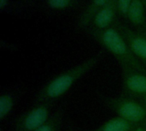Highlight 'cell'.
I'll return each instance as SVG.
<instances>
[{"instance_id": "6da1fadb", "label": "cell", "mask_w": 146, "mask_h": 131, "mask_svg": "<svg viewBox=\"0 0 146 131\" xmlns=\"http://www.w3.org/2000/svg\"><path fill=\"white\" fill-rule=\"evenodd\" d=\"M103 57L104 51L101 50L96 55L48 81L37 94L34 104L54 101L64 95L79 79L92 70L100 62Z\"/></svg>"}, {"instance_id": "7a4b0ae2", "label": "cell", "mask_w": 146, "mask_h": 131, "mask_svg": "<svg viewBox=\"0 0 146 131\" xmlns=\"http://www.w3.org/2000/svg\"><path fill=\"white\" fill-rule=\"evenodd\" d=\"M88 32L103 48L115 57L121 69H131L146 73L145 65L133 53L121 33L114 26L104 30L91 27Z\"/></svg>"}, {"instance_id": "3957f363", "label": "cell", "mask_w": 146, "mask_h": 131, "mask_svg": "<svg viewBox=\"0 0 146 131\" xmlns=\"http://www.w3.org/2000/svg\"><path fill=\"white\" fill-rule=\"evenodd\" d=\"M104 104L136 127H146V107L141 101L127 95L120 97L101 96Z\"/></svg>"}, {"instance_id": "277c9868", "label": "cell", "mask_w": 146, "mask_h": 131, "mask_svg": "<svg viewBox=\"0 0 146 131\" xmlns=\"http://www.w3.org/2000/svg\"><path fill=\"white\" fill-rule=\"evenodd\" d=\"M53 101L34 104L30 110L23 112L14 122L13 131H35L50 117Z\"/></svg>"}, {"instance_id": "5b68a950", "label": "cell", "mask_w": 146, "mask_h": 131, "mask_svg": "<svg viewBox=\"0 0 146 131\" xmlns=\"http://www.w3.org/2000/svg\"><path fill=\"white\" fill-rule=\"evenodd\" d=\"M121 70L124 95L136 99L145 96L146 73L131 69H121Z\"/></svg>"}, {"instance_id": "8992f818", "label": "cell", "mask_w": 146, "mask_h": 131, "mask_svg": "<svg viewBox=\"0 0 146 131\" xmlns=\"http://www.w3.org/2000/svg\"><path fill=\"white\" fill-rule=\"evenodd\" d=\"M122 35L133 53L139 59L146 62V37L139 31L133 30L120 21L113 25Z\"/></svg>"}, {"instance_id": "52a82bcc", "label": "cell", "mask_w": 146, "mask_h": 131, "mask_svg": "<svg viewBox=\"0 0 146 131\" xmlns=\"http://www.w3.org/2000/svg\"><path fill=\"white\" fill-rule=\"evenodd\" d=\"M117 14L118 10L115 0H110L94 16L92 21V27L104 30L113 27L115 21H116L115 17Z\"/></svg>"}, {"instance_id": "ba28073f", "label": "cell", "mask_w": 146, "mask_h": 131, "mask_svg": "<svg viewBox=\"0 0 146 131\" xmlns=\"http://www.w3.org/2000/svg\"><path fill=\"white\" fill-rule=\"evenodd\" d=\"M127 19L140 33H146V9L139 0H133Z\"/></svg>"}, {"instance_id": "9c48e42d", "label": "cell", "mask_w": 146, "mask_h": 131, "mask_svg": "<svg viewBox=\"0 0 146 131\" xmlns=\"http://www.w3.org/2000/svg\"><path fill=\"white\" fill-rule=\"evenodd\" d=\"M110 0H92L89 5L84 9V11L80 14L77 27L80 29L86 28L90 23H92L94 16L97 13L109 2Z\"/></svg>"}, {"instance_id": "30bf717a", "label": "cell", "mask_w": 146, "mask_h": 131, "mask_svg": "<svg viewBox=\"0 0 146 131\" xmlns=\"http://www.w3.org/2000/svg\"><path fill=\"white\" fill-rule=\"evenodd\" d=\"M138 127L121 117L113 118L97 129L89 131H135Z\"/></svg>"}, {"instance_id": "8fae6325", "label": "cell", "mask_w": 146, "mask_h": 131, "mask_svg": "<svg viewBox=\"0 0 146 131\" xmlns=\"http://www.w3.org/2000/svg\"><path fill=\"white\" fill-rule=\"evenodd\" d=\"M62 118L63 110L61 108L56 111L52 115H50L49 119L35 131H60Z\"/></svg>"}, {"instance_id": "7c38bea8", "label": "cell", "mask_w": 146, "mask_h": 131, "mask_svg": "<svg viewBox=\"0 0 146 131\" xmlns=\"http://www.w3.org/2000/svg\"><path fill=\"white\" fill-rule=\"evenodd\" d=\"M15 98L11 93L3 94L0 99V119L3 121L13 110Z\"/></svg>"}, {"instance_id": "4fadbf2b", "label": "cell", "mask_w": 146, "mask_h": 131, "mask_svg": "<svg viewBox=\"0 0 146 131\" xmlns=\"http://www.w3.org/2000/svg\"><path fill=\"white\" fill-rule=\"evenodd\" d=\"M48 6L54 9H65L74 7L75 0H46Z\"/></svg>"}, {"instance_id": "5bb4252c", "label": "cell", "mask_w": 146, "mask_h": 131, "mask_svg": "<svg viewBox=\"0 0 146 131\" xmlns=\"http://www.w3.org/2000/svg\"><path fill=\"white\" fill-rule=\"evenodd\" d=\"M115 3L117 6L118 14L125 18H127V14L133 3V0H115Z\"/></svg>"}, {"instance_id": "9a60e30c", "label": "cell", "mask_w": 146, "mask_h": 131, "mask_svg": "<svg viewBox=\"0 0 146 131\" xmlns=\"http://www.w3.org/2000/svg\"><path fill=\"white\" fill-rule=\"evenodd\" d=\"M8 3H9V0H0V9L1 10L4 9V8L8 6Z\"/></svg>"}, {"instance_id": "2e32d148", "label": "cell", "mask_w": 146, "mask_h": 131, "mask_svg": "<svg viewBox=\"0 0 146 131\" xmlns=\"http://www.w3.org/2000/svg\"><path fill=\"white\" fill-rule=\"evenodd\" d=\"M139 101H141L142 102V104L145 106L146 107V95L145 96H143V97H141V98H139Z\"/></svg>"}, {"instance_id": "e0dca14e", "label": "cell", "mask_w": 146, "mask_h": 131, "mask_svg": "<svg viewBox=\"0 0 146 131\" xmlns=\"http://www.w3.org/2000/svg\"><path fill=\"white\" fill-rule=\"evenodd\" d=\"M67 131H74V127H73V125H72L71 123L68 124V128H67Z\"/></svg>"}, {"instance_id": "ac0fdd59", "label": "cell", "mask_w": 146, "mask_h": 131, "mask_svg": "<svg viewBox=\"0 0 146 131\" xmlns=\"http://www.w3.org/2000/svg\"><path fill=\"white\" fill-rule=\"evenodd\" d=\"M135 131H145V127H138Z\"/></svg>"}, {"instance_id": "d6986e66", "label": "cell", "mask_w": 146, "mask_h": 131, "mask_svg": "<svg viewBox=\"0 0 146 131\" xmlns=\"http://www.w3.org/2000/svg\"><path fill=\"white\" fill-rule=\"evenodd\" d=\"M141 3H142V4L145 6V9H146V0H139Z\"/></svg>"}, {"instance_id": "ffe728a7", "label": "cell", "mask_w": 146, "mask_h": 131, "mask_svg": "<svg viewBox=\"0 0 146 131\" xmlns=\"http://www.w3.org/2000/svg\"><path fill=\"white\" fill-rule=\"evenodd\" d=\"M143 33V34H144V35L146 37V33Z\"/></svg>"}, {"instance_id": "44dd1931", "label": "cell", "mask_w": 146, "mask_h": 131, "mask_svg": "<svg viewBox=\"0 0 146 131\" xmlns=\"http://www.w3.org/2000/svg\"><path fill=\"white\" fill-rule=\"evenodd\" d=\"M0 131H3V129H1V130H0Z\"/></svg>"}, {"instance_id": "7402d4cb", "label": "cell", "mask_w": 146, "mask_h": 131, "mask_svg": "<svg viewBox=\"0 0 146 131\" xmlns=\"http://www.w3.org/2000/svg\"><path fill=\"white\" fill-rule=\"evenodd\" d=\"M145 130L146 131V127H145Z\"/></svg>"}]
</instances>
